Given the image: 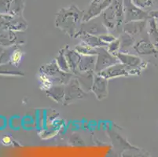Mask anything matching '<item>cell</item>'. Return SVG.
<instances>
[{
  "label": "cell",
  "mask_w": 158,
  "mask_h": 157,
  "mask_svg": "<svg viewBox=\"0 0 158 157\" xmlns=\"http://www.w3.org/2000/svg\"><path fill=\"white\" fill-rule=\"evenodd\" d=\"M74 76L77 78L80 86L84 91L88 92L91 90L93 82H94V72H77Z\"/></svg>",
  "instance_id": "2e32d148"
},
{
  "label": "cell",
  "mask_w": 158,
  "mask_h": 157,
  "mask_svg": "<svg viewBox=\"0 0 158 157\" xmlns=\"http://www.w3.org/2000/svg\"><path fill=\"white\" fill-rule=\"evenodd\" d=\"M133 49L139 55H155L157 56V50L153 45V43L150 41V39H143L136 42L133 46Z\"/></svg>",
  "instance_id": "8fae6325"
},
{
  "label": "cell",
  "mask_w": 158,
  "mask_h": 157,
  "mask_svg": "<svg viewBox=\"0 0 158 157\" xmlns=\"http://www.w3.org/2000/svg\"><path fill=\"white\" fill-rule=\"evenodd\" d=\"M46 94L57 103L64 105V85H53L51 88L46 90Z\"/></svg>",
  "instance_id": "ac0fdd59"
},
{
  "label": "cell",
  "mask_w": 158,
  "mask_h": 157,
  "mask_svg": "<svg viewBox=\"0 0 158 157\" xmlns=\"http://www.w3.org/2000/svg\"><path fill=\"white\" fill-rule=\"evenodd\" d=\"M87 97V92L84 91L79 83L76 76H73L67 84L64 85V105H69L70 104L84 99Z\"/></svg>",
  "instance_id": "3957f363"
},
{
  "label": "cell",
  "mask_w": 158,
  "mask_h": 157,
  "mask_svg": "<svg viewBox=\"0 0 158 157\" xmlns=\"http://www.w3.org/2000/svg\"><path fill=\"white\" fill-rule=\"evenodd\" d=\"M120 41V52H124V53H127V50L130 48L133 47L135 44V39L134 37L131 35L127 34V33L123 31L120 35L119 38Z\"/></svg>",
  "instance_id": "44dd1931"
},
{
  "label": "cell",
  "mask_w": 158,
  "mask_h": 157,
  "mask_svg": "<svg viewBox=\"0 0 158 157\" xmlns=\"http://www.w3.org/2000/svg\"><path fill=\"white\" fill-rule=\"evenodd\" d=\"M101 76H104L108 80L110 79H116V78L122 77V76H127L128 74V68L122 63L118 62L98 73Z\"/></svg>",
  "instance_id": "9c48e42d"
},
{
  "label": "cell",
  "mask_w": 158,
  "mask_h": 157,
  "mask_svg": "<svg viewBox=\"0 0 158 157\" xmlns=\"http://www.w3.org/2000/svg\"><path fill=\"white\" fill-rule=\"evenodd\" d=\"M64 56H65V58L67 60V62H68L70 72L75 74L77 71V68H78L80 60H81L82 55L79 54L75 49L74 50L70 49L69 46L64 47Z\"/></svg>",
  "instance_id": "5bb4252c"
},
{
  "label": "cell",
  "mask_w": 158,
  "mask_h": 157,
  "mask_svg": "<svg viewBox=\"0 0 158 157\" xmlns=\"http://www.w3.org/2000/svg\"><path fill=\"white\" fill-rule=\"evenodd\" d=\"M0 76H24V73L10 64H0Z\"/></svg>",
  "instance_id": "7402d4cb"
},
{
  "label": "cell",
  "mask_w": 158,
  "mask_h": 157,
  "mask_svg": "<svg viewBox=\"0 0 158 157\" xmlns=\"http://www.w3.org/2000/svg\"><path fill=\"white\" fill-rule=\"evenodd\" d=\"M120 62L116 55L112 54L108 51L106 47H99L97 48V54H96V64L94 72L100 73L102 71L107 68Z\"/></svg>",
  "instance_id": "5b68a950"
},
{
  "label": "cell",
  "mask_w": 158,
  "mask_h": 157,
  "mask_svg": "<svg viewBox=\"0 0 158 157\" xmlns=\"http://www.w3.org/2000/svg\"><path fill=\"white\" fill-rule=\"evenodd\" d=\"M123 10L124 23L134 21H144L149 18V12L137 6L131 2V0H123Z\"/></svg>",
  "instance_id": "277c9868"
},
{
  "label": "cell",
  "mask_w": 158,
  "mask_h": 157,
  "mask_svg": "<svg viewBox=\"0 0 158 157\" xmlns=\"http://www.w3.org/2000/svg\"><path fill=\"white\" fill-rule=\"evenodd\" d=\"M113 0H104L102 2L96 5H90L87 11L84 13L83 17V22H87L89 21L94 19L98 16L101 15L108 7L112 3Z\"/></svg>",
  "instance_id": "30bf717a"
},
{
  "label": "cell",
  "mask_w": 158,
  "mask_h": 157,
  "mask_svg": "<svg viewBox=\"0 0 158 157\" xmlns=\"http://www.w3.org/2000/svg\"><path fill=\"white\" fill-rule=\"evenodd\" d=\"M158 0H131L133 3L135 4L137 6L146 10L153 6Z\"/></svg>",
  "instance_id": "484cf974"
},
{
  "label": "cell",
  "mask_w": 158,
  "mask_h": 157,
  "mask_svg": "<svg viewBox=\"0 0 158 157\" xmlns=\"http://www.w3.org/2000/svg\"><path fill=\"white\" fill-rule=\"evenodd\" d=\"M39 72L48 76L54 85H65L69 83L74 74L62 71L57 65L55 59L51 62L44 64L39 69Z\"/></svg>",
  "instance_id": "7a4b0ae2"
},
{
  "label": "cell",
  "mask_w": 158,
  "mask_h": 157,
  "mask_svg": "<svg viewBox=\"0 0 158 157\" xmlns=\"http://www.w3.org/2000/svg\"><path fill=\"white\" fill-rule=\"evenodd\" d=\"M91 91L94 93L98 100L102 101L106 98L109 94L108 91V80L100 74L94 72Z\"/></svg>",
  "instance_id": "ba28073f"
},
{
  "label": "cell",
  "mask_w": 158,
  "mask_h": 157,
  "mask_svg": "<svg viewBox=\"0 0 158 157\" xmlns=\"http://www.w3.org/2000/svg\"><path fill=\"white\" fill-rule=\"evenodd\" d=\"M38 80L40 82V87L41 90L46 91L47 90H48L49 88H51V86H53V83L51 80V79L47 76L46 75L43 74V73L39 72L38 76Z\"/></svg>",
  "instance_id": "d4e9b609"
},
{
  "label": "cell",
  "mask_w": 158,
  "mask_h": 157,
  "mask_svg": "<svg viewBox=\"0 0 158 157\" xmlns=\"http://www.w3.org/2000/svg\"><path fill=\"white\" fill-rule=\"evenodd\" d=\"M25 0H0V14L13 17L23 16Z\"/></svg>",
  "instance_id": "8992f818"
},
{
  "label": "cell",
  "mask_w": 158,
  "mask_h": 157,
  "mask_svg": "<svg viewBox=\"0 0 158 157\" xmlns=\"http://www.w3.org/2000/svg\"><path fill=\"white\" fill-rule=\"evenodd\" d=\"M146 21H134L130 22L124 23L123 25V31L131 35L132 36H135L136 35L141 33L146 27Z\"/></svg>",
  "instance_id": "e0dca14e"
},
{
  "label": "cell",
  "mask_w": 158,
  "mask_h": 157,
  "mask_svg": "<svg viewBox=\"0 0 158 157\" xmlns=\"http://www.w3.org/2000/svg\"><path fill=\"white\" fill-rule=\"evenodd\" d=\"M155 21H156V24H157V25H158V18H156V19H155Z\"/></svg>",
  "instance_id": "d6a6232c"
},
{
  "label": "cell",
  "mask_w": 158,
  "mask_h": 157,
  "mask_svg": "<svg viewBox=\"0 0 158 157\" xmlns=\"http://www.w3.org/2000/svg\"><path fill=\"white\" fill-rule=\"evenodd\" d=\"M84 31V32L89 33V34L96 35H100L109 32V31L105 27L104 24H98L97 22L92 23L91 21L82 23L81 26H80V31Z\"/></svg>",
  "instance_id": "9a60e30c"
},
{
  "label": "cell",
  "mask_w": 158,
  "mask_h": 157,
  "mask_svg": "<svg viewBox=\"0 0 158 157\" xmlns=\"http://www.w3.org/2000/svg\"><path fill=\"white\" fill-rule=\"evenodd\" d=\"M148 22H149V30H148V33H149V39L153 43V45L155 46V47H156L158 52V25L154 18H149L148 19Z\"/></svg>",
  "instance_id": "ffe728a7"
},
{
  "label": "cell",
  "mask_w": 158,
  "mask_h": 157,
  "mask_svg": "<svg viewBox=\"0 0 158 157\" xmlns=\"http://www.w3.org/2000/svg\"><path fill=\"white\" fill-rule=\"evenodd\" d=\"M107 50L108 51L111 53L112 54H114L116 55L119 51H120V41L118 38H116L114 41H113L112 43H109L107 46Z\"/></svg>",
  "instance_id": "4316f807"
},
{
  "label": "cell",
  "mask_w": 158,
  "mask_h": 157,
  "mask_svg": "<svg viewBox=\"0 0 158 157\" xmlns=\"http://www.w3.org/2000/svg\"><path fill=\"white\" fill-rule=\"evenodd\" d=\"M98 36L100 37V39H101L104 43H106V44H109V43H112V42L114 41V40L116 39V37L114 35L110 32L100 35H98Z\"/></svg>",
  "instance_id": "83f0119b"
},
{
  "label": "cell",
  "mask_w": 158,
  "mask_h": 157,
  "mask_svg": "<svg viewBox=\"0 0 158 157\" xmlns=\"http://www.w3.org/2000/svg\"><path fill=\"white\" fill-rule=\"evenodd\" d=\"M84 15V11L73 4L68 7L61 8L56 14L54 24L56 28L64 31L69 37H76L83 23Z\"/></svg>",
  "instance_id": "6da1fadb"
},
{
  "label": "cell",
  "mask_w": 158,
  "mask_h": 157,
  "mask_svg": "<svg viewBox=\"0 0 158 157\" xmlns=\"http://www.w3.org/2000/svg\"><path fill=\"white\" fill-rule=\"evenodd\" d=\"M103 1H104V0H92L90 5H96V4H99V3H101V2H102Z\"/></svg>",
  "instance_id": "4dcf8cb0"
},
{
  "label": "cell",
  "mask_w": 158,
  "mask_h": 157,
  "mask_svg": "<svg viewBox=\"0 0 158 157\" xmlns=\"http://www.w3.org/2000/svg\"><path fill=\"white\" fill-rule=\"evenodd\" d=\"M149 18H154V19L158 18V10H153V11H151V12H149Z\"/></svg>",
  "instance_id": "f546056e"
},
{
  "label": "cell",
  "mask_w": 158,
  "mask_h": 157,
  "mask_svg": "<svg viewBox=\"0 0 158 157\" xmlns=\"http://www.w3.org/2000/svg\"><path fill=\"white\" fill-rule=\"evenodd\" d=\"M2 143L4 145H10L12 143V138L10 136H8V135L2 137Z\"/></svg>",
  "instance_id": "f1b7e54d"
},
{
  "label": "cell",
  "mask_w": 158,
  "mask_h": 157,
  "mask_svg": "<svg viewBox=\"0 0 158 157\" xmlns=\"http://www.w3.org/2000/svg\"><path fill=\"white\" fill-rule=\"evenodd\" d=\"M25 43V39L20 35V31L10 30L0 31V47L6 48L14 45H22Z\"/></svg>",
  "instance_id": "52a82bcc"
},
{
  "label": "cell",
  "mask_w": 158,
  "mask_h": 157,
  "mask_svg": "<svg viewBox=\"0 0 158 157\" xmlns=\"http://www.w3.org/2000/svg\"><path fill=\"white\" fill-rule=\"evenodd\" d=\"M56 62H57V65L59 66L60 68L64 72H70L68 62H67V60L65 58V56H64V47L61 49V50L58 51V54L56 57L55 58Z\"/></svg>",
  "instance_id": "cb8c5ba5"
},
{
  "label": "cell",
  "mask_w": 158,
  "mask_h": 157,
  "mask_svg": "<svg viewBox=\"0 0 158 157\" xmlns=\"http://www.w3.org/2000/svg\"><path fill=\"white\" fill-rule=\"evenodd\" d=\"M96 55H82L77 72H94Z\"/></svg>",
  "instance_id": "d6986e66"
},
{
  "label": "cell",
  "mask_w": 158,
  "mask_h": 157,
  "mask_svg": "<svg viewBox=\"0 0 158 157\" xmlns=\"http://www.w3.org/2000/svg\"><path fill=\"white\" fill-rule=\"evenodd\" d=\"M75 50L81 55H96L97 54V49L90 47L87 43L82 41L81 43L75 46Z\"/></svg>",
  "instance_id": "603a6c76"
},
{
  "label": "cell",
  "mask_w": 158,
  "mask_h": 157,
  "mask_svg": "<svg viewBox=\"0 0 158 157\" xmlns=\"http://www.w3.org/2000/svg\"><path fill=\"white\" fill-rule=\"evenodd\" d=\"M3 50H4V47H0V54H1V53H2V52L3 51Z\"/></svg>",
  "instance_id": "1f68e13d"
},
{
  "label": "cell",
  "mask_w": 158,
  "mask_h": 157,
  "mask_svg": "<svg viewBox=\"0 0 158 157\" xmlns=\"http://www.w3.org/2000/svg\"><path fill=\"white\" fill-rule=\"evenodd\" d=\"M116 56L118 58L119 61L123 64H124L128 68V72L129 70L137 68L143 63V60H142L140 57H138V56L133 55V54H128V53L119 51L116 54Z\"/></svg>",
  "instance_id": "7c38bea8"
},
{
  "label": "cell",
  "mask_w": 158,
  "mask_h": 157,
  "mask_svg": "<svg viewBox=\"0 0 158 157\" xmlns=\"http://www.w3.org/2000/svg\"><path fill=\"white\" fill-rule=\"evenodd\" d=\"M77 38H79L82 42L87 43V45L93 48H99V47H107L108 44L102 41L98 35L89 34L84 31H78L76 35Z\"/></svg>",
  "instance_id": "4fadbf2b"
}]
</instances>
